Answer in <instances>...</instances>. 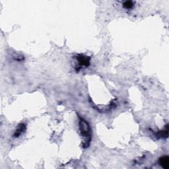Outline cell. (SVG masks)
<instances>
[{
	"mask_svg": "<svg viewBox=\"0 0 169 169\" xmlns=\"http://www.w3.org/2000/svg\"><path fill=\"white\" fill-rule=\"evenodd\" d=\"M79 128L82 135L85 138L83 147H84V148H87V147H89V143L90 141V127L89 126V123H87V121L81 118H80Z\"/></svg>",
	"mask_w": 169,
	"mask_h": 169,
	"instance_id": "cell-1",
	"label": "cell"
},
{
	"mask_svg": "<svg viewBox=\"0 0 169 169\" xmlns=\"http://www.w3.org/2000/svg\"><path fill=\"white\" fill-rule=\"evenodd\" d=\"M77 59L79 63V65L81 66H83V67H88L90 65V58L89 57L84 55H78L77 56Z\"/></svg>",
	"mask_w": 169,
	"mask_h": 169,
	"instance_id": "cell-2",
	"label": "cell"
},
{
	"mask_svg": "<svg viewBox=\"0 0 169 169\" xmlns=\"http://www.w3.org/2000/svg\"><path fill=\"white\" fill-rule=\"evenodd\" d=\"M25 130H26V126L24 124V123H21V124L19 125L17 129L16 130L15 133H14V135H13L14 137H19L23 132H25Z\"/></svg>",
	"mask_w": 169,
	"mask_h": 169,
	"instance_id": "cell-3",
	"label": "cell"
},
{
	"mask_svg": "<svg viewBox=\"0 0 169 169\" xmlns=\"http://www.w3.org/2000/svg\"><path fill=\"white\" fill-rule=\"evenodd\" d=\"M159 163L162 167L165 169L169 168V160L168 156H163L159 159Z\"/></svg>",
	"mask_w": 169,
	"mask_h": 169,
	"instance_id": "cell-4",
	"label": "cell"
},
{
	"mask_svg": "<svg viewBox=\"0 0 169 169\" xmlns=\"http://www.w3.org/2000/svg\"><path fill=\"white\" fill-rule=\"evenodd\" d=\"M134 2L132 1H126L125 2H123V7L125 9H131L134 7Z\"/></svg>",
	"mask_w": 169,
	"mask_h": 169,
	"instance_id": "cell-5",
	"label": "cell"
}]
</instances>
